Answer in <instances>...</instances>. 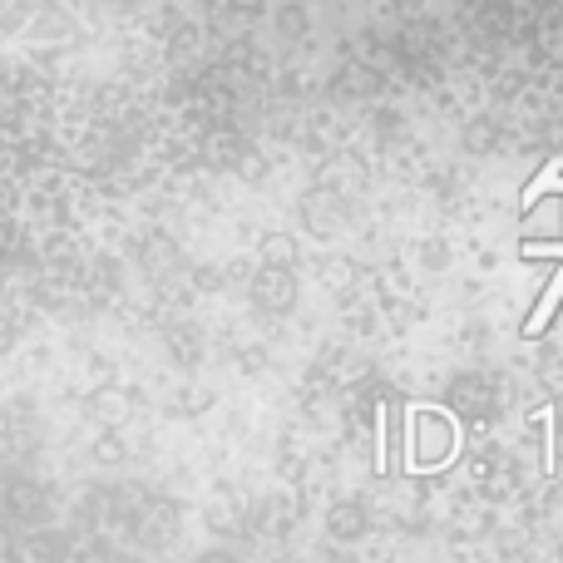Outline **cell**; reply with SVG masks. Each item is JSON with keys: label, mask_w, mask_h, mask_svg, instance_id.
Here are the masks:
<instances>
[{"label": "cell", "mask_w": 563, "mask_h": 563, "mask_svg": "<svg viewBox=\"0 0 563 563\" xmlns=\"http://www.w3.org/2000/svg\"><path fill=\"white\" fill-rule=\"evenodd\" d=\"M297 301V267H263L257 273V307L287 311Z\"/></svg>", "instance_id": "6da1fadb"}, {"label": "cell", "mask_w": 563, "mask_h": 563, "mask_svg": "<svg viewBox=\"0 0 563 563\" xmlns=\"http://www.w3.org/2000/svg\"><path fill=\"white\" fill-rule=\"evenodd\" d=\"M426 426H430V430H426L420 440L410 435V460H416V455H420V460H440L450 445H455V426H450L445 416H430V410H426Z\"/></svg>", "instance_id": "7a4b0ae2"}, {"label": "cell", "mask_w": 563, "mask_h": 563, "mask_svg": "<svg viewBox=\"0 0 563 563\" xmlns=\"http://www.w3.org/2000/svg\"><path fill=\"white\" fill-rule=\"evenodd\" d=\"M257 257H263V267H297V238L267 233L263 247H257Z\"/></svg>", "instance_id": "3957f363"}, {"label": "cell", "mask_w": 563, "mask_h": 563, "mask_svg": "<svg viewBox=\"0 0 563 563\" xmlns=\"http://www.w3.org/2000/svg\"><path fill=\"white\" fill-rule=\"evenodd\" d=\"M129 400H134V396H124V390H109V396L95 400V416L109 420V426H119V420L129 416Z\"/></svg>", "instance_id": "277c9868"}, {"label": "cell", "mask_w": 563, "mask_h": 563, "mask_svg": "<svg viewBox=\"0 0 563 563\" xmlns=\"http://www.w3.org/2000/svg\"><path fill=\"white\" fill-rule=\"evenodd\" d=\"M361 509L356 505H341V509H331V534H341V539H356L361 534Z\"/></svg>", "instance_id": "5b68a950"}, {"label": "cell", "mask_w": 563, "mask_h": 563, "mask_svg": "<svg viewBox=\"0 0 563 563\" xmlns=\"http://www.w3.org/2000/svg\"><path fill=\"white\" fill-rule=\"evenodd\" d=\"M301 30H307L301 5H282V35H301Z\"/></svg>", "instance_id": "8992f818"}, {"label": "cell", "mask_w": 563, "mask_h": 563, "mask_svg": "<svg viewBox=\"0 0 563 563\" xmlns=\"http://www.w3.org/2000/svg\"><path fill=\"white\" fill-rule=\"evenodd\" d=\"M15 336H20L15 317H10V311H0V356H5V351H10V346H15Z\"/></svg>", "instance_id": "52a82bcc"}, {"label": "cell", "mask_w": 563, "mask_h": 563, "mask_svg": "<svg viewBox=\"0 0 563 563\" xmlns=\"http://www.w3.org/2000/svg\"><path fill=\"white\" fill-rule=\"evenodd\" d=\"M95 455H99V460H119V455H124V450H119V440H114V435H109V440H104V445H99V450H95Z\"/></svg>", "instance_id": "ba28073f"}, {"label": "cell", "mask_w": 563, "mask_h": 563, "mask_svg": "<svg viewBox=\"0 0 563 563\" xmlns=\"http://www.w3.org/2000/svg\"><path fill=\"white\" fill-rule=\"evenodd\" d=\"M238 5H263V0H238Z\"/></svg>", "instance_id": "9c48e42d"}]
</instances>
